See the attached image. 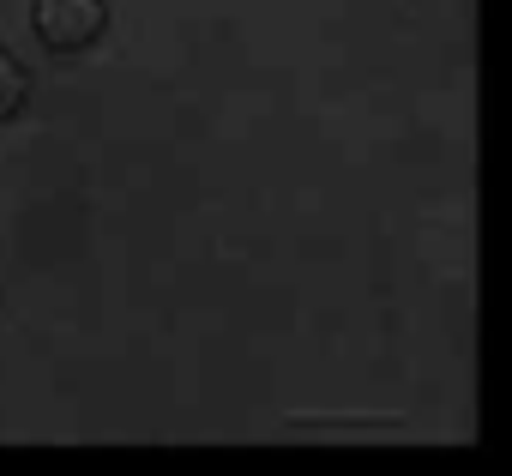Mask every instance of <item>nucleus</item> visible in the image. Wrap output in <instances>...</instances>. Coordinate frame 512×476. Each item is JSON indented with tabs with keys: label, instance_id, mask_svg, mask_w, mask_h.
<instances>
[{
	"label": "nucleus",
	"instance_id": "obj_1",
	"mask_svg": "<svg viewBox=\"0 0 512 476\" xmlns=\"http://www.w3.org/2000/svg\"><path fill=\"white\" fill-rule=\"evenodd\" d=\"M31 19H37V37L55 55H79V49H91L103 37L109 7H103V0H37Z\"/></svg>",
	"mask_w": 512,
	"mask_h": 476
},
{
	"label": "nucleus",
	"instance_id": "obj_2",
	"mask_svg": "<svg viewBox=\"0 0 512 476\" xmlns=\"http://www.w3.org/2000/svg\"><path fill=\"white\" fill-rule=\"evenodd\" d=\"M25 103H31V79H25L19 55H7V49H0V121H13Z\"/></svg>",
	"mask_w": 512,
	"mask_h": 476
}]
</instances>
